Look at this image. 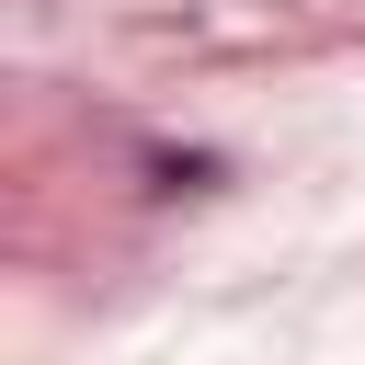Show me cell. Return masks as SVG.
<instances>
[{
    "label": "cell",
    "mask_w": 365,
    "mask_h": 365,
    "mask_svg": "<svg viewBox=\"0 0 365 365\" xmlns=\"http://www.w3.org/2000/svg\"><path fill=\"white\" fill-rule=\"evenodd\" d=\"M205 182H217L205 148H148V194H205Z\"/></svg>",
    "instance_id": "1"
}]
</instances>
